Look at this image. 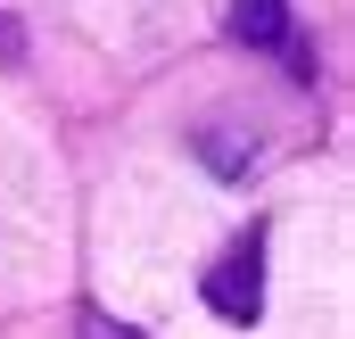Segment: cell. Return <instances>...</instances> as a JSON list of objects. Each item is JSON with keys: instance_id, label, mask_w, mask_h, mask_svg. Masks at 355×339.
<instances>
[{"instance_id": "obj_3", "label": "cell", "mask_w": 355, "mask_h": 339, "mask_svg": "<svg viewBox=\"0 0 355 339\" xmlns=\"http://www.w3.org/2000/svg\"><path fill=\"white\" fill-rule=\"evenodd\" d=\"M83 339H141V331L116 323V315H99V306H83Z\"/></svg>"}, {"instance_id": "obj_4", "label": "cell", "mask_w": 355, "mask_h": 339, "mask_svg": "<svg viewBox=\"0 0 355 339\" xmlns=\"http://www.w3.org/2000/svg\"><path fill=\"white\" fill-rule=\"evenodd\" d=\"M17 58H25V25H17V17H0V67H17Z\"/></svg>"}, {"instance_id": "obj_1", "label": "cell", "mask_w": 355, "mask_h": 339, "mask_svg": "<svg viewBox=\"0 0 355 339\" xmlns=\"http://www.w3.org/2000/svg\"><path fill=\"white\" fill-rule=\"evenodd\" d=\"M198 298H207L223 323H257V315H265V256H257V240L215 256L207 281H198Z\"/></svg>"}, {"instance_id": "obj_2", "label": "cell", "mask_w": 355, "mask_h": 339, "mask_svg": "<svg viewBox=\"0 0 355 339\" xmlns=\"http://www.w3.org/2000/svg\"><path fill=\"white\" fill-rule=\"evenodd\" d=\"M232 33L248 50H289V0H232Z\"/></svg>"}]
</instances>
